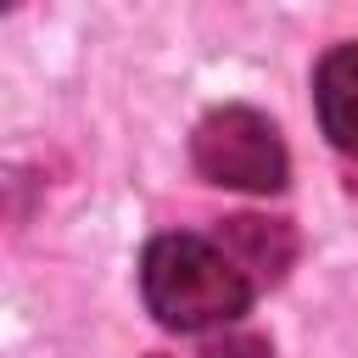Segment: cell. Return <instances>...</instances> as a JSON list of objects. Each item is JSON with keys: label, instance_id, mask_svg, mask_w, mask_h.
Wrapping results in <instances>:
<instances>
[{"label": "cell", "instance_id": "1", "mask_svg": "<svg viewBox=\"0 0 358 358\" xmlns=\"http://www.w3.org/2000/svg\"><path fill=\"white\" fill-rule=\"evenodd\" d=\"M140 291L145 308L157 313V324L168 330H213V324H235L252 308V280L241 274V263L207 241V235H157L140 257Z\"/></svg>", "mask_w": 358, "mask_h": 358}, {"label": "cell", "instance_id": "2", "mask_svg": "<svg viewBox=\"0 0 358 358\" xmlns=\"http://www.w3.org/2000/svg\"><path fill=\"white\" fill-rule=\"evenodd\" d=\"M190 157L201 179L229 185V190H257V196L280 190L291 173L280 129L252 106H213L190 134Z\"/></svg>", "mask_w": 358, "mask_h": 358}, {"label": "cell", "instance_id": "3", "mask_svg": "<svg viewBox=\"0 0 358 358\" xmlns=\"http://www.w3.org/2000/svg\"><path fill=\"white\" fill-rule=\"evenodd\" d=\"M218 246L241 263V274L252 280V291L280 285V280H285V268L296 263V229H291L285 218H252V213L224 218Z\"/></svg>", "mask_w": 358, "mask_h": 358}, {"label": "cell", "instance_id": "4", "mask_svg": "<svg viewBox=\"0 0 358 358\" xmlns=\"http://www.w3.org/2000/svg\"><path fill=\"white\" fill-rule=\"evenodd\" d=\"M313 106L336 151H358V45H336L319 56Z\"/></svg>", "mask_w": 358, "mask_h": 358}]
</instances>
